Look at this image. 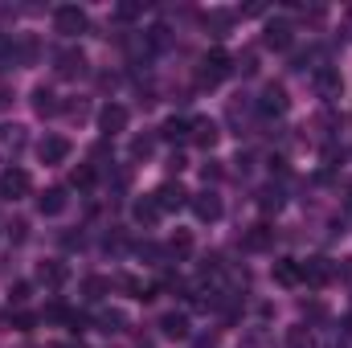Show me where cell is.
Segmentation results:
<instances>
[{"label": "cell", "instance_id": "6da1fadb", "mask_svg": "<svg viewBox=\"0 0 352 348\" xmlns=\"http://www.w3.org/2000/svg\"><path fill=\"white\" fill-rule=\"evenodd\" d=\"M230 70H234L230 54H226V50H209V54L201 58L197 83H201V87H217V83H226V78H230Z\"/></svg>", "mask_w": 352, "mask_h": 348}, {"label": "cell", "instance_id": "7a4b0ae2", "mask_svg": "<svg viewBox=\"0 0 352 348\" xmlns=\"http://www.w3.org/2000/svg\"><path fill=\"white\" fill-rule=\"evenodd\" d=\"M54 29L62 33V37H82L90 29V17L78 8V4H62L58 12H54Z\"/></svg>", "mask_w": 352, "mask_h": 348}, {"label": "cell", "instance_id": "3957f363", "mask_svg": "<svg viewBox=\"0 0 352 348\" xmlns=\"http://www.w3.org/2000/svg\"><path fill=\"white\" fill-rule=\"evenodd\" d=\"M311 87H316V98L336 102V98L344 94V78H340V70H336V66H320V70L311 74Z\"/></svg>", "mask_w": 352, "mask_h": 348}, {"label": "cell", "instance_id": "277c9868", "mask_svg": "<svg viewBox=\"0 0 352 348\" xmlns=\"http://www.w3.org/2000/svg\"><path fill=\"white\" fill-rule=\"evenodd\" d=\"M29 188H33V176L25 173V168H4L0 173V197L4 201H21V197H29Z\"/></svg>", "mask_w": 352, "mask_h": 348}, {"label": "cell", "instance_id": "5b68a950", "mask_svg": "<svg viewBox=\"0 0 352 348\" xmlns=\"http://www.w3.org/2000/svg\"><path fill=\"white\" fill-rule=\"evenodd\" d=\"M29 144V131L21 123H0V160H16Z\"/></svg>", "mask_w": 352, "mask_h": 348}, {"label": "cell", "instance_id": "8992f818", "mask_svg": "<svg viewBox=\"0 0 352 348\" xmlns=\"http://www.w3.org/2000/svg\"><path fill=\"white\" fill-rule=\"evenodd\" d=\"M152 197H156V205H160L164 213H173V209H184V205L192 201V193H188L184 184H176V180H164V184H160Z\"/></svg>", "mask_w": 352, "mask_h": 348}, {"label": "cell", "instance_id": "52a82bcc", "mask_svg": "<svg viewBox=\"0 0 352 348\" xmlns=\"http://www.w3.org/2000/svg\"><path fill=\"white\" fill-rule=\"evenodd\" d=\"M127 107L123 102H107L102 111H98V131L102 135H119V131H127Z\"/></svg>", "mask_w": 352, "mask_h": 348}, {"label": "cell", "instance_id": "ba28073f", "mask_svg": "<svg viewBox=\"0 0 352 348\" xmlns=\"http://www.w3.org/2000/svg\"><path fill=\"white\" fill-rule=\"evenodd\" d=\"M37 160L41 164H66L70 160V140L66 135H45L37 144Z\"/></svg>", "mask_w": 352, "mask_h": 348}, {"label": "cell", "instance_id": "9c48e42d", "mask_svg": "<svg viewBox=\"0 0 352 348\" xmlns=\"http://www.w3.org/2000/svg\"><path fill=\"white\" fill-rule=\"evenodd\" d=\"M188 140H192L197 148H213V144L221 140V127H217L209 115H201V119H188Z\"/></svg>", "mask_w": 352, "mask_h": 348}, {"label": "cell", "instance_id": "30bf717a", "mask_svg": "<svg viewBox=\"0 0 352 348\" xmlns=\"http://www.w3.org/2000/svg\"><path fill=\"white\" fill-rule=\"evenodd\" d=\"M266 50H291V41H295V25L291 21H266V33H263Z\"/></svg>", "mask_w": 352, "mask_h": 348}, {"label": "cell", "instance_id": "8fae6325", "mask_svg": "<svg viewBox=\"0 0 352 348\" xmlns=\"http://www.w3.org/2000/svg\"><path fill=\"white\" fill-rule=\"evenodd\" d=\"M287 107H291V98H287V90L278 87V83H270L263 90V98H258V111H263L266 119H278V115H287Z\"/></svg>", "mask_w": 352, "mask_h": 348}, {"label": "cell", "instance_id": "7c38bea8", "mask_svg": "<svg viewBox=\"0 0 352 348\" xmlns=\"http://www.w3.org/2000/svg\"><path fill=\"white\" fill-rule=\"evenodd\" d=\"M188 205H192V213H197L201 221H217V217H221V197H217L213 188L192 193V201H188Z\"/></svg>", "mask_w": 352, "mask_h": 348}, {"label": "cell", "instance_id": "4fadbf2b", "mask_svg": "<svg viewBox=\"0 0 352 348\" xmlns=\"http://www.w3.org/2000/svg\"><path fill=\"white\" fill-rule=\"evenodd\" d=\"M299 266H303V283H311V287H324L336 274V266L328 259H307V262H299Z\"/></svg>", "mask_w": 352, "mask_h": 348}, {"label": "cell", "instance_id": "5bb4252c", "mask_svg": "<svg viewBox=\"0 0 352 348\" xmlns=\"http://www.w3.org/2000/svg\"><path fill=\"white\" fill-rule=\"evenodd\" d=\"M131 217H135V226H144V230H152L160 217H164V209L156 205V197H140L135 205H131Z\"/></svg>", "mask_w": 352, "mask_h": 348}, {"label": "cell", "instance_id": "9a60e30c", "mask_svg": "<svg viewBox=\"0 0 352 348\" xmlns=\"http://www.w3.org/2000/svg\"><path fill=\"white\" fill-rule=\"evenodd\" d=\"M66 205H70L66 188H45V193L37 197V209H41L45 217H58V213H66Z\"/></svg>", "mask_w": 352, "mask_h": 348}, {"label": "cell", "instance_id": "2e32d148", "mask_svg": "<svg viewBox=\"0 0 352 348\" xmlns=\"http://www.w3.org/2000/svg\"><path fill=\"white\" fill-rule=\"evenodd\" d=\"M160 336H168V340H188V316H184V312L160 316Z\"/></svg>", "mask_w": 352, "mask_h": 348}, {"label": "cell", "instance_id": "e0dca14e", "mask_svg": "<svg viewBox=\"0 0 352 348\" xmlns=\"http://www.w3.org/2000/svg\"><path fill=\"white\" fill-rule=\"evenodd\" d=\"M274 283H283V287H299L303 283V266L295 259H278L274 262Z\"/></svg>", "mask_w": 352, "mask_h": 348}, {"label": "cell", "instance_id": "ac0fdd59", "mask_svg": "<svg viewBox=\"0 0 352 348\" xmlns=\"http://www.w3.org/2000/svg\"><path fill=\"white\" fill-rule=\"evenodd\" d=\"M58 74H62V78H78V74H87V58H82L78 50L58 54Z\"/></svg>", "mask_w": 352, "mask_h": 348}, {"label": "cell", "instance_id": "d6986e66", "mask_svg": "<svg viewBox=\"0 0 352 348\" xmlns=\"http://www.w3.org/2000/svg\"><path fill=\"white\" fill-rule=\"evenodd\" d=\"M33 111H37L41 119H50V115H58V111H62V102H58V94H54L50 87H37V90H33Z\"/></svg>", "mask_w": 352, "mask_h": 348}, {"label": "cell", "instance_id": "ffe728a7", "mask_svg": "<svg viewBox=\"0 0 352 348\" xmlns=\"http://www.w3.org/2000/svg\"><path fill=\"white\" fill-rule=\"evenodd\" d=\"M37 283L62 287V283H66V266H62V262H41V266H37Z\"/></svg>", "mask_w": 352, "mask_h": 348}, {"label": "cell", "instance_id": "44dd1931", "mask_svg": "<svg viewBox=\"0 0 352 348\" xmlns=\"http://www.w3.org/2000/svg\"><path fill=\"white\" fill-rule=\"evenodd\" d=\"M160 140H168V144H180V140H188V119H164V127H160Z\"/></svg>", "mask_w": 352, "mask_h": 348}, {"label": "cell", "instance_id": "7402d4cb", "mask_svg": "<svg viewBox=\"0 0 352 348\" xmlns=\"http://www.w3.org/2000/svg\"><path fill=\"white\" fill-rule=\"evenodd\" d=\"M94 324H98V332H123L127 316H123L119 307H111V312H98V316H94Z\"/></svg>", "mask_w": 352, "mask_h": 348}, {"label": "cell", "instance_id": "603a6c76", "mask_svg": "<svg viewBox=\"0 0 352 348\" xmlns=\"http://www.w3.org/2000/svg\"><path fill=\"white\" fill-rule=\"evenodd\" d=\"M270 242H274V230H270V226H250V230H246V246H250V250H266Z\"/></svg>", "mask_w": 352, "mask_h": 348}, {"label": "cell", "instance_id": "cb8c5ba5", "mask_svg": "<svg viewBox=\"0 0 352 348\" xmlns=\"http://www.w3.org/2000/svg\"><path fill=\"white\" fill-rule=\"evenodd\" d=\"M287 345L291 348H320V336H316V328H291V336H287Z\"/></svg>", "mask_w": 352, "mask_h": 348}, {"label": "cell", "instance_id": "d4e9b609", "mask_svg": "<svg viewBox=\"0 0 352 348\" xmlns=\"http://www.w3.org/2000/svg\"><path fill=\"white\" fill-rule=\"evenodd\" d=\"M168 250H173V254H188V250H192V234H188V230H176L173 238H168Z\"/></svg>", "mask_w": 352, "mask_h": 348}, {"label": "cell", "instance_id": "484cf974", "mask_svg": "<svg viewBox=\"0 0 352 348\" xmlns=\"http://www.w3.org/2000/svg\"><path fill=\"white\" fill-rule=\"evenodd\" d=\"M70 184H74V188H90V184H94V168H90V164H78V168L70 173Z\"/></svg>", "mask_w": 352, "mask_h": 348}, {"label": "cell", "instance_id": "4316f807", "mask_svg": "<svg viewBox=\"0 0 352 348\" xmlns=\"http://www.w3.org/2000/svg\"><path fill=\"white\" fill-rule=\"evenodd\" d=\"M152 148H156V135H140V140L131 144V156H135V160H148Z\"/></svg>", "mask_w": 352, "mask_h": 348}, {"label": "cell", "instance_id": "83f0119b", "mask_svg": "<svg viewBox=\"0 0 352 348\" xmlns=\"http://www.w3.org/2000/svg\"><path fill=\"white\" fill-rule=\"evenodd\" d=\"M29 299V283H12L8 287V303H25Z\"/></svg>", "mask_w": 352, "mask_h": 348}, {"label": "cell", "instance_id": "f1b7e54d", "mask_svg": "<svg viewBox=\"0 0 352 348\" xmlns=\"http://www.w3.org/2000/svg\"><path fill=\"white\" fill-rule=\"evenodd\" d=\"M278 205H283V193H278V188H266L263 193V209H278Z\"/></svg>", "mask_w": 352, "mask_h": 348}, {"label": "cell", "instance_id": "f546056e", "mask_svg": "<svg viewBox=\"0 0 352 348\" xmlns=\"http://www.w3.org/2000/svg\"><path fill=\"white\" fill-rule=\"evenodd\" d=\"M107 291V279H87V299H98Z\"/></svg>", "mask_w": 352, "mask_h": 348}, {"label": "cell", "instance_id": "4dcf8cb0", "mask_svg": "<svg viewBox=\"0 0 352 348\" xmlns=\"http://www.w3.org/2000/svg\"><path fill=\"white\" fill-rule=\"evenodd\" d=\"M340 33H344V41H352V4L344 8V17H340Z\"/></svg>", "mask_w": 352, "mask_h": 348}, {"label": "cell", "instance_id": "1f68e13d", "mask_svg": "<svg viewBox=\"0 0 352 348\" xmlns=\"http://www.w3.org/2000/svg\"><path fill=\"white\" fill-rule=\"evenodd\" d=\"M0 54H12V41H8L4 33H0Z\"/></svg>", "mask_w": 352, "mask_h": 348}, {"label": "cell", "instance_id": "d6a6232c", "mask_svg": "<svg viewBox=\"0 0 352 348\" xmlns=\"http://www.w3.org/2000/svg\"><path fill=\"white\" fill-rule=\"evenodd\" d=\"M66 348H82V345H66Z\"/></svg>", "mask_w": 352, "mask_h": 348}, {"label": "cell", "instance_id": "836d02e7", "mask_svg": "<svg viewBox=\"0 0 352 348\" xmlns=\"http://www.w3.org/2000/svg\"><path fill=\"white\" fill-rule=\"evenodd\" d=\"M349 197H352V184H349Z\"/></svg>", "mask_w": 352, "mask_h": 348}]
</instances>
